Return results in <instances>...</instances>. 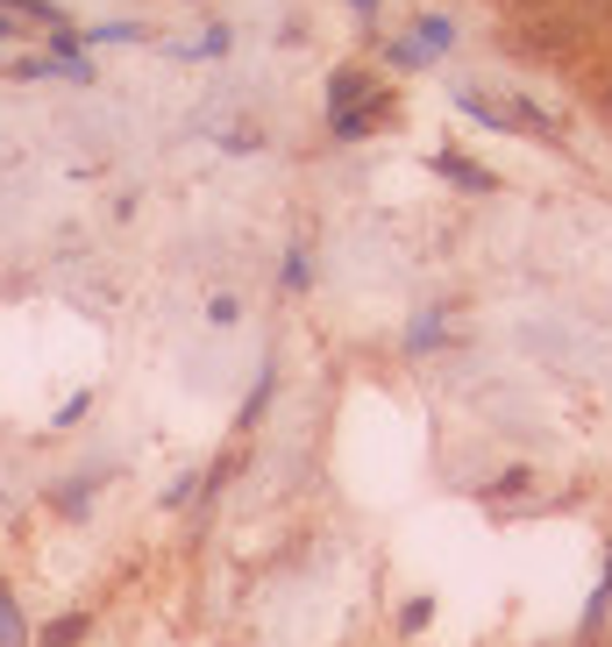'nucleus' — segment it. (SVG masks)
<instances>
[{
	"mask_svg": "<svg viewBox=\"0 0 612 647\" xmlns=\"http://www.w3.org/2000/svg\"><path fill=\"white\" fill-rule=\"evenodd\" d=\"M86 626H93V620H86V612H71V620H57L51 634H43V647H71V640L86 634Z\"/></svg>",
	"mask_w": 612,
	"mask_h": 647,
	"instance_id": "obj_1",
	"label": "nucleus"
},
{
	"mask_svg": "<svg viewBox=\"0 0 612 647\" xmlns=\"http://www.w3.org/2000/svg\"><path fill=\"white\" fill-rule=\"evenodd\" d=\"M29 634H22V620H14V598L0 591V647H22Z\"/></svg>",
	"mask_w": 612,
	"mask_h": 647,
	"instance_id": "obj_2",
	"label": "nucleus"
}]
</instances>
